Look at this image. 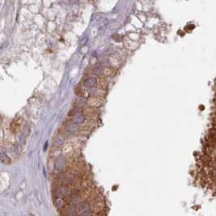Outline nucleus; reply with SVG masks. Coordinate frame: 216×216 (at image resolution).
Segmentation results:
<instances>
[{"instance_id": "7ed1b4c3", "label": "nucleus", "mask_w": 216, "mask_h": 216, "mask_svg": "<svg viewBox=\"0 0 216 216\" xmlns=\"http://www.w3.org/2000/svg\"><path fill=\"white\" fill-rule=\"evenodd\" d=\"M95 125V121H93V119H87V121H85L83 122V124L82 125V130H89L92 128Z\"/></svg>"}, {"instance_id": "20e7f679", "label": "nucleus", "mask_w": 216, "mask_h": 216, "mask_svg": "<svg viewBox=\"0 0 216 216\" xmlns=\"http://www.w3.org/2000/svg\"><path fill=\"white\" fill-rule=\"evenodd\" d=\"M97 85H98V87H100V88L105 89L107 87V85H108L106 79L105 77H103V76H99L97 78Z\"/></svg>"}, {"instance_id": "423d86ee", "label": "nucleus", "mask_w": 216, "mask_h": 216, "mask_svg": "<svg viewBox=\"0 0 216 216\" xmlns=\"http://www.w3.org/2000/svg\"><path fill=\"white\" fill-rule=\"evenodd\" d=\"M80 216H92V213L90 211H87V212H84V213H82Z\"/></svg>"}, {"instance_id": "f257e3e1", "label": "nucleus", "mask_w": 216, "mask_h": 216, "mask_svg": "<svg viewBox=\"0 0 216 216\" xmlns=\"http://www.w3.org/2000/svg\"><path fill=\"white\" fill-rule=\"evenodd\" d=\"M87 103L88 106L92 108H99L101 107L104 104L103 100L101 98V97H97V95H93V97H90L87 99Z\"/></svg>"}, {"instance_id": "f03ea898", "label": "nucleus", "mask_w": 216, "mask_h": 216, "mask_svg": "<svg viewBox=\"0 0 216 216\" xmlns=\"http://www.w3.org/2000/svg\"><path fill=\"white\" fill-rule=\"evenodd\" d=\"M83 113L86 117H89L90 119H93V117H95L97 115V111L95 109V108L90 106L85 107L83 110Z\"/></svg>"}, {"instance_id": "39448f33", "label": "nucleus", "mask_w": 216, "mask_h": 216, "mask_svg": "<svg viewBox=\"0 0 216 216\" xmlns=\"http://www.w3.org/2000/svg\"><path fill=\"white\" fill-rule=\"evenodd\" d=\"M115 74V71L113 69V68H110V67H106L105 70H104V75H105V76H112L113 75Z\"/></svg>"}]
</instances>
